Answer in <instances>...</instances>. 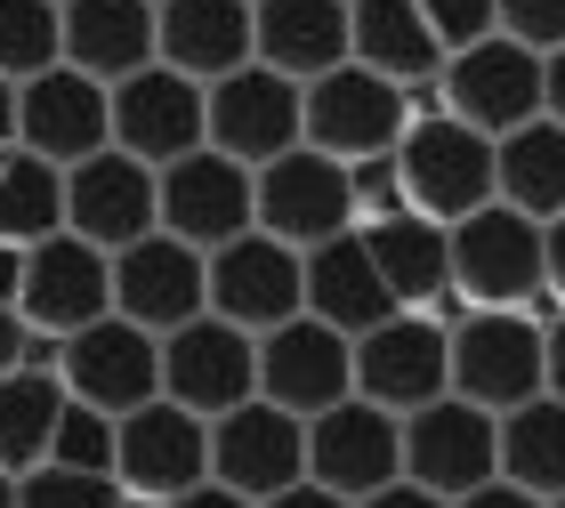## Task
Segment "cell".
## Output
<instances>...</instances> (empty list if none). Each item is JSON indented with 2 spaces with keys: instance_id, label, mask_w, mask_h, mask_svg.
<instances>
[{
  "instance_id": "obj_1",
  "label": "cell",
  "mask_w": 565,
  "mask_h": 508,
  "mask_svg": "<svg viewBox=\"0 0 565 508\" xmlns=\"http://www.w3.org/2000/svg\"><path fill=\"white\" fill-rule=\"evenodd\" d=\"M452 396L484 412L550 396V323L533 307H469L452 323Z\"/></svg>"
},
{
  "instance_id": "obj_2",
  "label": "cell",
  "mask_w": 565,
  "mask_h": 508,
  "mask_svg": "<svg viewBox=\"0 0 565 508\" xmlns=\"http://www.w3.org/2000/svg\"><path fill=\"white\" fill-rule=\"evenodd\" d=\"M452 291H460V307H557L542 218L509 210V202L469 210L452 226Z\"/></svg>"
},
{
  "instance_id": "obj_3",
  "label": "cell",
  "mask_w": 565,
  "mask_h": 508,
  "mask_svg": "<svg viewBox=\"0 0 565 508\" xmlns=\"http://www.w3.org/2000/svg\"><path fill=\"white\" fill-rule=\"evenodd\" d=\"M396 170H404V202L436 226H460L469 210L501 202V162H493V138L469 130L460 114H413V130L396 145Z\"/></svg>"
},
{
  "instance_id": "obj_4",
  "label": "cell",
  "mask_w": 565,
  "mask_h": 508,
  "mask_svg": "<svg viewBox=\"0 0 565 508\" xmlns=\"http://www.w3.org/2000/svg\"><path fill=\"white\" fill-rule=\"evenodd\" d=\"M436 106L460 114L484 138H509V130H525V121H542L550 114L542 48H525V41H509V33H484L469 48H452L445 73H436Z\"/></svg>"
},
{
  "instance_id": "obj_5",
  "label": "cell",
  "mask_w": 565,
  "mask_h": 508,
  "mask_svg": "<svg viewBox=\"0 0 565 508\" xmlns=\"http://www.w3.org/2000/svg\"><path fill=\"white\" fill-rule=\"evenodd\" d=\"M404 130H413V89L388 82L372 65H331L323 82H307V145L331 162H372L396 154Z\"/></svg>"
},
{
  "instance_id": "obj_6",
  "label": "cell",
  "mask_w": 565,
  "mask_h": 508,
  "mask_svg": "<svg viewBox=\"0 0 565 508\" xmlns=\"http://www.w3.org/2000/svg\"><path fill=\"white\" fill-rule=\"evenodd\" d=\"M355 396H372L380 412H420V403L452 396V323L428 307H396L355 339Z\"/></svg>"
},
{
  "instance_id": "obj_7",
  "label": "cell",
  "mask_w": 565,
  "mask_h": 508,
  "mask_svg": "<svg viewBox=\"0 0 565 508\" xmlns=\"http://www.w3.org/2000/svg\"><path fill=\"white\" fill-rule=\"evenodd\" d=\"M404 476L428 493H477L501 476V412H484L469 396H436L420 412H404Z\"/></svg>"
},
{
  "instance_id": "obj_8",
  "label": "cell",
  "mask_w": 565,
  "mask_h": 508,
  "mask_svg": "<svg viewBox=\"0 0 565 508\" xmlns=\"http://www.w3.org/2000/svg\"><path fill=\"white\" fill-rule=\"evenodd\" d=\"M162 396L202 420L250 403L259 396V332H243L226 315H194L178 332H162Z\"/></svg>"
},
{
  "instance_id": "obj_9",
  "label": "cell",
  "mask_w": 565,
  "mask_h": 508,
  "mask_svg": "<svg viewBox=\"0 0 565 508\" xmlns=\"http://www.w3.org/2000/svg\"><path fill=\"white\" fill-rule=\"evenodd\" d=\"M211 315L243 323V332H275V323L307 315V250L250 226V235L211 250Z\"/></svg>"
},
{
  "instance_id": "obj_10",
  "label": "cell",
  "mask_w": 565,
  "mask_h": 508,
  "mask_svg": "<svg viewBox=\"0 0 565 508\" xmlns=\"http://www.w3.org/2000/svg\"><path fill=\"white\" fill-rule=\"evenodd\" d=\"M17 315L24 332H49V339H73L89 332L97 315H114V250L65 235H49L24 250V291H17Z\"/></svg>"
},
{
  "instance_id": "obj_11",
  "label": "cell",
  "mask_w": 565,
  "mask_h": 508,
  "mask_svg": "<svg viewBox=\"0 0 565 508\" xmlns=\"http://www.w3.org/2000/svg\"><path fill=\"white\" fill-rule=\"evenodd\" d=\"M17 145L41 154V162H57V170L106 154L114 145V82H97V73H82V65L33 73L24 97H17Z\"/></svg>"
},
{
  "instance_id": "obj_12",
  "label": "cell",
  "mask_w": 565,
  "mask_h": 508,
  "mask_svg": "<svg viewBox=\"0 0 565 508\" xmlns=\"http://www.w3.org/2000/svg\"><path fill=\"white\" fill-rule=\"evenodd\" d=\"M211 145L250 170L307 145V82H291V73H275L259 57L243 73H226V82H211Z\"/></svg>"
},
{
  "instance_id": "obj_13",
  "label": "cell",
  "mask_w": 565,
  "mask_h": 508,
  "mask_svg": "<svg viewBox=\"0 0 565 508\" xmlns=\"http://www.w3.org/2000/svg\"><path fill=\"white\" fill-rule=\"evenodd\" d=\"M114 145L153 170L186 162L194 145H211V89L178 65H146L130 82H114Z\"/></svg>"
},
{
  "instance_id": "obj_14",
  "label": "cell",
  "mask_w": 565,
  "mask_h": 508,
  "mask_svg": "<svg viewBox=\"0 0 565 508\" xmlns=\"http://www.w3.org/2000/svg\"><path fill=\"white\" fill-rule=\"evenodd\" d=\"M259 226V170L218 154V145H194L186 162L162 170V235L194 242V250H218Z\"/></svg>"
},
{
  "instance_id": "obj_15",
  "label": "cell",
  "mask_w": 565,
  "mask_h": 508,
  "mask_svg": "<svg viewBox=\"0 0 565 508\" xmlns=\"http://www.w3.org/2000/svg\"><path fill=\"white\" fill-rule=\"evenodd\" d=\"M65 226L97 250H130L162 226V170L106 145V154L65 170Z\"/></svg>"
},
{
  "instance_id": "obj_16",
  "label": "cell",
  "mask_w": 565,
  "mask_h": 508,
  "mask_svg": "<svg viewBox=\"0 0 565 508\" xmlns=\"http://www.w3.org/2000/svg\"><path fill=\"white\" fill-rule=\"evenodd\" d=\"M259 396L299 420L348 403L355 396V339L331 332L323 315H291L275 332H259Z\"/></svg>"
},
{
  "instance_id": "obj_17",
  "label": "cell",
  "mask_w": 565,
  "mask_h": 508,
  "mask_svg": "<svg viewBox=\"0 0 565 508\" xmlns=\"http://www.w3.org/2000/svg\"><path fill=\"white\" fill-rule=\"evenodd\" d=\"M114 315L146 323V332H178V323L211 315V250L178 242L162 226L146 242L114 250Z\"/></svg>"
},
{
  "instance_id": "obj_18",
  "label": "cell",
  "mask_w": 565,
  "mask_h": 508,
  "mask_svg": "<svg viewBox=\"0 0 565 508\" xmlns=\"http://www.w3.org/2000/svg\"><path fill=\"white\" fill-rule=\"evenodd\" d=\"M307 476L348 500H364L380 485H396L404 476V420L380 412L372 396H348L331 403V412L307 420Z\"/></svg>"
},
{
  "instance_id": "obj_19",
  "label": "cell",
  "mask_w": 565,
  "mask_h": 508,
  "mask_svg": "<svg viewBox=\"0 0 565 508\" xmlns=\"http://www.w3.org/2000/svg\"><path fill=\"white\" fill-rule=\"evenodd\" d=\"M211 476H218V485H235V493H250V500L291 493L307 476V420L282 412V403H267V396L218 412L211 420Z\"/></svg>"
},
{
  "instance_id": "obj_20",
  "label": "cell",
  "mask_w": 565,
  "mask_h": 508,
  "mask_svg": "<svg viewBox=\"0 0 565 508\" xmlns=\"http://www.w3.org/2000/svg\"><path fill=\"white\" fill-rule=\"evenodd\" d=\"M65 388L97 403V412H138V403L162 396V332H146V323L130 315H97L89 332L65 339Z\"/></svg>"
},
{
  "instance_id": "obj_21",
  "label": "cell",
  "mask_w": 565,
  "mask_h": 508,
  "mask_svg": "<svg viewBox=\"0 0 565 508\" xmlns=\"http://www.w3.org/2000/svg\"><path fill=\"white\" fill-rule=\"evenodd\" d=\"M259 226L282 235V242H299V250L348 235V226H355V177H348V162L316 154V145L275 154L259 170Z\"/></svg>"
},
{
  "instance_id": "obj_22",
  "label": "cell",
  "mask_w": 565,
  "mask_h": 508,
  "mask_svg": "<svg viewBox=\"0 0 565 508\" xmlns=\"http://www.w3.org/2000/svg\"><path fill=\"white\" fill-rule=\"evenodd\" d=\"M114 476L130 493H153V500H178L211 476V420L186 412V403L153 396L138 412H121V461Z\"/></svg>"
},
{
  "instance_id": "obj_23",
  "label": "cell",
  "mask_w": 565,
  "mask_h": 508,
  "mask_svg": "<svg viewBox=\"0 0 565 508\" xmlns=\"http://www.w3.org/2000/svg\"><path fill=\"white\" fill-rule=\"evenodd\" d=\"M364 242H372V259H380V274H388V291L404 307H428L436 323L469 315L460 291H452V226H436L420 210H396V218H372Z\"/></svg>"
},
{
  "instance_id": "obj_24",
  "label": "cell",
  "mask_w": 565,
  "mask_h": 508,
  "mask_svg": "<svg viewBox=\"0 0 565 508\" xmlns=\"http://www.w3.org/2000/svg\"><path fill=\"white\" fill-rule=\"evenodd\" d=\"M396 307H404V299L388 291V274H380L364 226H348V235H331V242L307 250V315H323L331 332L364 339L372 323H388Z\"/></svg>"
},
{
  "instance_id": "obj_25",
  "label": "cell",
  "mask_w": 565,
  "mask_h": 508,
  "mask_svg": "<svg viewBox=\"0 0 565 508\" xmlns=\"http://www.w3.org/2000/svg\"><path fill=\"white\" fill-rule=\"evenodd\" d=\"M65 65L97 82L162 65V0H65Z\"/></svg>"
},
{
  "instance_id": "obj_26",
  "label": "cell",
  "mask_w": 565,
  "mask_h": 508,
  "mask_svg": "<svg viewBox=\"0 0 565 508\" xmlns=\"http://www.w3.org/2000/svg\"><path fill=\"white\" fill-rule=\"evenodd\" d=\"M259 57V0H162V65L202 89Z\"/></svg>"
},
{
  "instance_id": "obj_27",
  "label": "cell",
  "mask_w": 565,
  "mask_h": 508,
  "mask_svg": "<svg viewBox=\"0 0 565 508\" xmlns=\"http://www.w3.org/2000/svg\"><path fill=\"white\" fill-rule=\"evenodd\" d=\"M355 57V0H259V65L323 82Z\"/></svg>"
},
{
  "instance_id": "obj_28",
  "label": "cell",
  "mask_w": 565,
  "mask_h": 508,
  "mask_svg": "<svg viewBox=\"0 0 565 508\" xmlns=\"http://www.w3.org/2000/svg\"><path fill=\"white\" fill-rule=\"evenodd\" d=\"M355 65L420 89V82L445 73V41H436V24L420 17V0H355Z\"/></svg>"
},
{
  "instance_id": "obj_29",
  "label": "cell",
  "mask_w": 565,
  "mask_h": 508,
  "mask_svg": "<svg viewBox=\"0 0 565 508\" xmlns=\"http://www.w3.org/2000/svg\"><path fill=\"white\" fill-rule=\"evenodd\" d=\"M493 162H501V202L525 218H565V121H525V130L493 138Z\"/></svg>"
},
{
  "instance_id": "obj_30",
  "label": "cell",
  "mask_w": 565,
  "mask_h": 508,
  "mask_svg": "<svg viewBox=\"0 0 565 508\" xmlns=\"http://www.w3.org/2000/svg\"><path fill=\"white\" fill-rule=\"evenodd\" d=\"M57 420H65V371L17 364L0 379V468L33 476L49 461V444H57Z\"/></svg>"
},
{
  "instance_id": "obj_31",
  "label": "cell",
  "mask_w": 565,
  "mask_h": 508,
  "mask_svg": "<svg viewBox=\"0 0 565 508\" xmlns=\"http://www.w3.org/2000/svg\"><path fill=\"white\" fill-rule=\"evenodd\" d=\"M501 476L542 500L565 493V396H533L501 412Z\"/></svg>"
},
{
  "instance_id": "obj_32",
  "label": "cell",
  "mask_w": 565,
  "mask_h": 508,
  "mask_svg": "<svg viewBox=\"0 0 565 508\" xmlns=\"http://www.w3.org/2000/svg\"><path fill=\"white\" fill-rule=\"evenodd\" d=\"M65 235V170L41 162V154H9V170H0V242H49Z\"/></svg>"
},
{
  "instance_id": "obj_33",
  "label": "cell",
  "mask_w": 565,
  "mask_h": 508,
  "mask_svg": "<svg viewBox=\"0 0 565 508\" xmlns=\"http://www.w3.org/2000/svg\"><path fill=\"white\" fill-rule=\"evenodd\" d=\"M65 65V0H0V73L33 82Z\"/></svg>"
},
{
  "instance_id": "obj_34",
  "label": "cell",
  "mask_w": 565,
  "mask_h": 508,
  "mask_svg": "<svg viewBox=\"0 0 565 508\" xmlns=\"http://www.w3.org/2000/svg\"><path fill=\"white\" fill-rule=\"evenodd\" d=\"M49 461H57V468H89V476H114V461H121V420L97 412V403H82V396L65 388V420H57Z\"/></svg>"
},
{
  "instance_id": "obj_35",
  "label": "cell",
  "mask_w": 565,
  "mask_h": 508,
  "mask_svg": "<svg viewBox=\"0 0 565 508\" xmlns=\"http://www.w3.org/2000/svg\"><path fill=\"white\" fill-rule=\"evenodd\" d=\"M17 500L24 508H121V476H89V468H57L41 461L33 476H17Z\"/></svg>"
},
{
  "instance_id": "obj_36",
  "label": "cell",
  "mask_w": 565,
  "mask_h": 508,
  "mask_svg": "<svg viewBox=\"0 0 565 508\" xmlns=\"http://www.w3.org/2000/svg\"><path fill=\"white\" fill-rule=\"evenodd\" d=\"M420 17L436 24L445 57H452V48H469V41H484V33H501V0H420Z\"/></svg>"
},
{
  "instance_id": "obj_37",
  "label": "cell",
  "mask_w": 565,
  "mask_h": 508,
  "mask_svg": "<svg viewBox=\"0 0 565 508\" xmlns=\"http://www.w3.org/2000/svg\"><path fill=\"white\" fill-rule=\"evenodd\" d=\"M501 33L525 48H565V0H501Z\"/></svg>"
},
{
  "instance_id": "obj_38",
  "label": "cell",
  "mask_w": 565,
  "mask_h": 508,
  "mask_svg": "<svg viewBox=\"0 0 565 508\" xmlns=\"http://www.w3.org/2000/svg\"><path fill=\"white\" fill-rule=\"evenodd\" d=\"M355 508H452V500H445V493H428V485H413V476H396V485L364 493Z\"/></svg>"
},
{
  "instance_id": "obj_39",
  "label": "cell",
  "mask_w": 565,
  "mask_h": 508,
  "mask_svg": "<svg viewBox=\"0 0 565 508\" xmlns=\"http://www.w3.org/2000/svg\"><path fill=\"white\" fill-rule=\"evenodd\" d=\"M452 508H550V500H542V493H525V485H509V476H493V485L460 493Z\"/></svg>"
},
{
  "instance_id": "obj_40",
  "label": "cell",
  "mask_w": 565,
  "mask_h": 508,
  "mask_svg": "<svg viewBox=\"0 0 565 508\" xmlns=\"http://www.w3.org/2000/svg\"><path fill=\"white\" fill-rule=\"evenodd\" d=\"M259 508H355V500L331 493V485H316V476H299L291 493H275V500H259Z\"/></svg>"
},
{
  "instance_id": "obj_41",
  "label": "cell",
  "mask_w": 565,
  "mask_h": 508,
  "mask_svg": "<svg viewBox=\"0 0 565 508\" xmlns=\"http://www.w3.org/2000/svg\"><path fill=\"white\" fill-rule=\"evenodd\" d=\"M170 508H259V500L235 493V485H218V476H202V485H194V493H178Z\"/></svg>"
},
{
  "instance_id": "obj_42",
  "label": "cell",
  "mask_w": 565,
  "mask_h": 508,
  "mask_svg": "<svg viewBox=\"0 0 565 508\" xmlns=\"http://www.w3.org/2000/svg\"><path fill=\"white\" fill-rule=\"evenodd\" d=\"M24 339H33V332H24V315H17V307H0V379L24 364Z\"/></svg>"
},
{
  "instance_id": "obj_43",
  "label": "cell",
  "mask_w": 565,
  "mask_h": 508,
  "mask_svg": "<svg viewBox=\"0 0 565 508\" xmlns=\"http://www.w3.org/2000/svg\"><path fill=\"white\" fill-rule=\"evenodd\" d=\"M542 250H550V299L565 307V218H550V226H542Z\"/></svg>"
},
{
  "instance_id": "obj_44",
  "label": "cell",
  "mask_w": 565,
  "mask_h": 508,
  "mask_svg": "<svg viewBox=\"0 0 565 508\" xmlns=\"http://www.w3.org/2000/svg\"><path fill=\"white\" fill-rule=\"evenodd\" d=\"M24 291V242H0V307H17Z\"/></svg>"
},
{
  "instance_id": "obj_45",
  "label": "cell",
  "mask_w": 565,
  "mask_h": 508,
  "mask_svg": "<svg viewBox=\"0 0 565 508\" xmlns=\"http://www.w3.org/2000/svg\"><path fill=\"white\" fill-rule=\"evenodd\" d=\"M17 97H24V82L0 73V154H17Z\"/></svg>"
},
{
  "instance_id": "obj_46",
  "label": "cell",
  "mask_w": 565,
  "mask_h": 508,
  "mask_svg": "<svg viewBox=\"0 0 565 508\" xmlns=\"http://www.w3.org/2000/svg\"><path fill=\"white\" fill-rule=\"evenodd\" d=\"M542 82H550V121H565V48L542 57Z\"/></svg>"
},
{
  "instance_id": "obj_47",
  "label": "cell",
  "mask_w": 565,
  "mask_h": 508,
  "mask_svg": "<svg viewBox=\"0 0 565 508\" xmlns=\"http://www.w3.org/2000/svg\"><path fill=\"white\" fill-rule=\"evenodd\" d=\"M550 396H565V307L550 315Z\"/></svg>"
},
{
  "instance_id": "obj_48",
  "label": "cell",
  "mask_w": 565,
  "mask_h": 508,
  "mask_svg": "<svg viewBox=\"0 0 565 508\" xmlns=\"http://www.w3.org/2000/svg\"><path fill=\"white\" fill-rule=\"evenodd\" d=\"M0 508H24V500H17V476H9V468H0Z\"/></svg>"
},
{
  "instance_id": "obj_49",
  "label": "cell",
  "mask_w": 565,
  "mask_h": 508,
  "mask_svg": "<svg viewBox=\"0 0 565 508\" xmlns=\"http://www.w3.org/2000/svg\"><path fill=\"white\" fill-rule=\"evenodd\" d=\"M550 508H565V493H557V500H550Z\"/></svg>"
},
{
  "instance_id": "obj_50",
  "label": "cell",
  "mask_w": 565,
  "mask_h": 508,
  "mask_svg": "<svg viewBox=\"0 0 565 508\" xmlns=\"http://www.w3.org/2000/svg\"><path fill=\"white\" fill-rule=\"evenodd\" d=\"M0 170H9V154H0Z\"/></svg>"
}]
</instances>
